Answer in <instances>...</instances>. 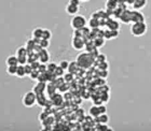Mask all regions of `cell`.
I'll use <instances>...</instances> for the list:
<instances>
[{
    "instance_id": "cell-1",
    "label": "cell",
    "mask_w": 151,
    "mask_h": 131,
    "mask_svg": "<svg viewBox=\"0 0 151 131\" xmlns=\"http://www.w3.org/2000/svg\"><path fill=\"white\" fill-rule=\"evenodd\" d=\"M76 60L82 69H89L93 63H95V58L87 52L80 53Z\"/></svg>"
},
{
    "instance_id": "cell-2",
    "label": "cell",
    "mask_w": 151,
    "mask_h": 131,
    "mask_svg": "<svg viewBox=\"0 0 151 131\" xmlns=\"http://www.w3.org/2000/svg\"><path fill=\"white\" fill-rule=\"evenodd\" d=\"M147 24L145 22H141V23H133L131 26V33L134 37H142L144 35H146L147 32Z\"/></svg>"
},
{
    "instance_id": "cell-3",
    "label": "cell",
    "mask_w": 151,
    "mask_h": 131,
    "mask_svg": "<svg viewBox=\"0 0 151 131\" xmlns=\"http://www.w3.org/2000/svg\"><path fill=\"white\" fill-rule=\"evenodd\" d=\"M22 103L26 108H33L37 103V94L34 90L27 92L22 98Z\"/></svg>"
},
{
    "instance_id": "cell-4",
    "label": "cell",
    "mask_w": 151,
    "mask_h": 131,
    "mask_svg": "<svg viewBox=\"0 0 151 131\" xmlns=\"http://www.w3.org/2000/svg\"><path fill=\"white\" fill-rule=\"evenodd\" d=\"M87 25V20L86 18L82 15H74V17L71 18L70 20V26L71 28L74 30H77V29H81V28H83Z\"/></svg>"
},
{
    "instance_id": "cell-5",
    "label": "cell",
    "mask_w": 151,
    "mask_h": 131,
    "mask_svg": "<svg viewBox=\"0 0 151 131\" xmlns=\"http://www.w3.org/2000/svg\"><path fill=\"white\" fill-rule=\"evenodd\" d=\"M71 46L76 51H82L83 49H85V41L82 37H72Z\"/></svg>"
},
{
    "instance_id": "cell-6",
    "label": "cell",
    "mask_w": 151,
    "mask_h": 131,
    "mask_svg": "<svg viewBox=\"0 0 151 131\" xmlns=\"http://www.w3.org/2000/svg\"><path fill=\"white\" fill-rule=\"evenodd\" d=\"M141 22H145L144 14L138 10L132 11V23H141Z\"/></svg>"
},
{
    "instance_id": "cell-7",
    "label": "cell",
    "mask_w": 151,
    "mask_h": 131,
    "mask_svg": "<svg viewBox=\"0 0 151 131\" xmlns=\"http://www.w3.org/2000/svg\"><path fill=\"white\" fill-rule=\"evenodd\" d=\"M125 10H128V7L125 4H119L118 7L113 10V17L114 18H120L122 13L124 12Z\"/></svg>"
},
{
    "instance_id": "cell-8",
    "label": "cell",
    "mask_w": 151,
    "mask_h": 131,
    "mask_svg": "<svg viewBox=\"0 0 151 131\" xmlns=\"http://www.w3.org/2000/svg\"><path fill=\"white\" fill-rule=\"evenodd\" d=\"M50 60V54L47 52V49H42L39 52V61L41 63H47Z\"/></svg>"
},
{
    "instance_id": "cell-9",
    "label": "cell",
    "mask_w": 151,
    "mask_h": 131,
    "mask_svg": "<svg viewBox=\"0 0 151 131\" xmlns=\"http://www.w3.org/2000/svg\"><path fill=\"white\" fill-rule=\"evenodd\" d=\"M119 20H120L121 23H123V24L132 23V11L125 10L124 12L122 13V15H121V17Z\"/></svg>"
},
{
    "instance_id": "cell-10",
    "label": "cell",
    "mask_w": 151,
    "mask_h": 131,
    "mask_svg": "<svg viewBox=\"0 0 151 131\" xmlns=\"http://www.w3.org/2000/svg\"><path fill=\"white\" fill-rule=\"evenodd\" d=\"M45 89H47V84H45V83L44 82H37V84L34 86L33 90H34L37 95H40V94H43Z\"/></svg>"
},
{
    "instance_id": "cell-11",
    "label": "cell",
    "mask_w": 151,
    "mask_h": 131,
    "mask_svg": "<svg viewBox=\"0 0 151 131\" xmlns=\"http://www.w3.org/2000/svg\"><path fill=\"white\" fill-rule=\"evenodd\" d=\"M66 10V13L69 14V15H77V13L80 10V7H77V6H74V4H68L65 8Z\"/></svg>"
},
{
    "instance_id": "cell-12",
    "label": "cell",
    "mask_w": 151,
    "mask_h": 131,
    "mask_svg": "<svg viewBox=\"0 0 151 131\" xmlns=\"http://www.w3.org/2000/svg\"><path fill=\"white\" fill-rule=\"evenodd\" d=\"M107 27L108 29L110 30H119V28H120V22H118L114 18H108Z\"/></svg>"
},
{
    "instance_id": "cell-13",
    "label": "cell",
    "mask_w": 151,
    "mask_h": 131,
    "mask_svg": "<svg viewBox=\"0 0 151 131\" xmlns=\"http://www.w3.org/2000/svg\"><path fill=\"white\" fill-rule=\"evenodd\" d=\"M50 99L53 102V105H57V106L62 104L64 101V97L62 95H58V94H54L52 97H50Z\"/></svg>"
},
{
    "instance_id": "cell-14",
    "label": "cell",
    "mask_w": 151,
    "mask_h": 131,
    "mask_svg": "<svg viewBox=\"0 0 151 131\" xmlns=\"http://www.w3.org/2000/svg\"><path fill=\"white\" fill-rule=\"evenodd\" d=\"M148 0H135L134 4H133V9L134 10H138L140 11L141 9H144L146 6H147Z\"/></svg>"
},
{
    "instance_id": "cell-15",
    "label": "cell",
    "mask_w": 151,
    "mask_h": 131,
    "mask_svg": "<svg viewBox=\"0 0 151 131\" xmlns=\"http://www.w3.org/2000/svg\"><path fill=\"white\" fill-rule=\"evenodd\" d=\"M80 69V66H79V63L77 62V60H74V61H70L69 62V66H68V69L67 71L70 73H77L78 70Z\"/></svg>"
},
{
    "instance_id": "cell-16",
    "label": "cell",
    "mask_w": 151,
    "mask_h": 131,
    "mask_svg": "<svg viewBox=\"0 0 151 131\" xmlns=\"http://www.w3.org/2000/svg\"><path fill=\"white\" fill-rule=\"evenodd\" d=\"M56 90H57V87L54 85V83L52 82H49L47 84V89H45V92H47V95L49 97H52L54 94H56Z\"/></svg>"
},
{
    "instance_id": "cell-17",
    "label": "cell",
    "mask_w": 151,
    "mask_h": 131,
    "mask_svg": "<svg viewBox=\"0 0 151 131\" xmlns=\"http://www.w3.org/2000/svg\"><path fill=\"white\" fill-rule=\"evenodd\" d=\"M6 62H7V66H18L20 65V63H18V57L16 56V54H15V55L9 56L7 58V60H6Z\"/></svg>"
},
{
    "instance_id": "cell-18",
    "label": "cell",
    "mask_w": 151,
    "mask_h": 131,
    "mask_svg": "<svg viewBox=\"0 0 151 131\" xmlns=\"http://www.w3.org/2000/svg\"><path fill=\"white\" fill-rule=\"evenodd\" d=\"M89 114L90 116H93V117H98L99 115H101V112H99V108H98V105H95L93 104L92 106L90 108L89 110Z\"/></svg>"
},
{
    "instance_id": "cell-19",
    "label": "cell",
    "mask_w": 151,
    "mask_h": 131,
    "mask_svg": "<svg viewBox=\"0 0 151 131\" xmlns=\"http://www.w3.org/2000/svg\"><path fill=\"white\" fill-rule=\"evenodd\" d=\"M105 38L104 37H97L96 39H94L93 40V42H94V44H95V46L97 47V49H101V47H103V46L105 45Z\"/></svg>"
},
{
    "instance_id": "cell-20",
    "label": "cell",
    "mask_w": 151,
    "mask_h": 131,
    "mask_svg": "<svg viewBox=\"0 0 151 131\" xmlns=\"http://www.w3.org/2000/svg\"><path fill=\"white\" fill-rule=\"evenodd\" d=\"M16 76L17 77H24L26 76V71H25V65H18L17 66V72H16Z\"/></svg>"
},
{
    "instance_id": "cell-21",
    "label": "cell",
    "mask_w": 151,
    "mask_h": 131,
    "mask_svg": "<svg viewBox=\"0 0 151 131\" xmlns=\"http://www.w3.org/2000/svg\"><path fill=\"white\" fill-rule=\"evenodd\" d=\"M87 24H89L91 29H95V28H98L101 26L99 25V20H96V18H93V17H91L90 20H87Z\"/></svg>"
},
{
    "instance_id": "cell-22",
    "label": "cell",
    "mask_w": 151,
    "mask_h": 131,
    "mask_svg": "<svg viewBox=\"0 0 151 131\" xmlns=\"http://www.w3.org/2000/svg\"><path fill=\"white\" fill-rule=\"evenodd\" d=\"M47 99L45 98V96H44V92L43 94H40V95H37V104L40 105V106H44L45 103H47Z\"/></svg>"
},
{
    "instance_id": "cell-23",
    "label": "cell",
    "mask_w": 151,
    "mask_h": 131,
    "mask_svg": "<svg viewBox=\"0 0 151 131\" xmlns=\"http://www.w3.org/2000/svg\"><path fill=\"white\" fill-rule=\"evenodd\" d=\"M118 4H119V0H107V1H106V8H107V9H112V10H114V9L118 7Z\"/></svg>"
},
{
    "instance_id": "cell-24",
    "label": "cell",
    "mask_w": 151,
    "mask_h": 131,
    "mask_svg": "<svg viewBox=\"0 0 151 131\" xmlns=\"http://www.w3.org/2000/svg\"><path fill=\"white\" fill-rule=\"evenodd\" d=\"M16 56L21 57V56H28V51H27L26 46H21L16 51Z\"/></svg>"
},
{
    "instance_id": "cell-25",
    "label": "cell",
    "mask_w": 151,
    "mask_h": 131,
    "mask_svg": "<svg viewBox=\"0 0 151 131\" xmlns=\"http://www.w3.org/2000/svg\"><path fill=\"white\" fill-rule=\"evenodd\" d=\"M42 35H43V29L42 28L37 27V28H35L33 30V37L34 38H40V39H42Z\"/></svg>"
},
{
    "instance_id": "cell-26",
    "label": "cell",
    "mask_w": 151,
    "mask_h": 131,
    "mask_svg": "<svg viewBox=\"0 0 151 131\" xmlns=\"http://www.w3.org/2000/svg\"><path fill=\"white\" fill-rule=\"evenodd\" d=\"M17 66H7V73L9 75H16Z\"/></svg>"
},
{
    "instance_id": "cell-27",
    "label": "cell",
    "mask_w": 151,
    "mask_h": 131,
    "mask_svg": "<svg viewBox=\"0 0 151 131\" xmlns=\"http://www.w3.org/2000/svg\"><path fill=\"white\" fill-rule=\"evenodd\" d=\"M98 123L99 124H108L109 123V116L106 113L105 114H101L98 116Z\"/></svg>"
},
{
    "instance_id": "cell-28",
    "label": "cell",
    "mask_w": 151,
    "mask_h": 131,
    "mask_svg": "<svg viewBox=\"0 0 151 131\" xmlns=\"http://www.w3.org/2000/svg\"><path fill=\"white\" fill-rule=\"evenodd\" d=\"M52 83H54V85H55L57 87V88H58V87H60V85H63L64 83H66V81H65L64 76H57L56 80H55L54 82H52Z\"/></svg>"
},
{
    "instance_id": "cell-29",
    "label": "cell",
    "mask_w": 151,
    "mask_h": 131,
    "mask_svg": "<svg viewBox=\"0 0 151 131\" xmlns=\"http://www.w3.org/2000/svg\"><path fill=\"white\" fill-rule=\"evenodd\" d=\"M53 123H54V118L52 117V116H49V117L45 118L43 121H41V124H42L41 126H42V127H43V126H49V125H51V126H52V125H53Z\"/></svg>"
},
{
    "instance_id": "cell-30",
    "label": "cell",
    "mask_w": 151,
    "mask_h": 131,
    "mask_svg": "<svg viewBox=\"0 0 151 131\" xmlns=\"http://www.w3.org/2000/svg\"><path fill=\"white\" fill-rule=\"evenodd\" d=\"M97 67H98V70H108V68H109V63L107 62V60H106V61L98 62Z\"/></svg>"
},
{
    "instance_id": "cell-31",
    "label": "cell",
    "mask_w": 151,
    "mask_h": 131,
    "mask_svg": "<svg viewBox=\"0 0 151 131\" xmlns=\"http://www.w3.org/2000/svg\"><path fill=\"white\" fill-rule=\"evenodd\" d=\"M101 101L104 102V103H106V102L109 101V98H110V96H109V92H101Z\"/></svg>"
},
{
    "instance_id": "cell-32",
    "label": "cell",
    "mask_w": 151,
    "mask_h": 131,
    "mask_svg": "<svg viewBox=\"0 0 151 131\" xmlns=\"http://www.w3.org/2000/svg\"><path fill=\"white\" fill-rule=\"evenodd\" d=\"M47 66V71H49V72H55L56 68L58 67L55 62H49Z\"/></svg>"
},
{
    "instance_id": "cell-33",
    "label": "cell",
    "mask_w": 151,
    "mask_h": 131,
    "mask_svg": "<svg viewBox=\"0 0 151 131\" xmlns=\"http://www.w3.org/2000/svg\"><path fill=\"white\" fill-rule=\"evenodd\" d=\"M39 74H40V71H39V70H35L34 69L33 71H31V73L29 74V77L31 80H34V81H37Z\"/></svg>"
},
{
    "instance_id": "cell-34",
    "label": "cell",
    "mask_w": 151,
    "mask_h": 131,
    "mask_svg": "<svg viewBox=\"0 0 151 131\" xmlns=\"http://www.w3.org/2000/svg\"><path fill=\"white\" fill-rule=\"evenodd\" d=\"M65 71H66V70L65 69H63V68H62V67H60V66H58V67H57L56 68V70H55V74H56V76H64L65 75Z\"/></svg>"
},
{
    "instance_id": "cell-35",
    "label": "cell",
    "mask_w": 151,
    "mask_h": 131,
    "mask_svg": "<svg viewBox=\"0 0 151 131\" xmlns=\"http://www.w3.org/2000/svg\"><path fill=\"white\" fill-rule=\"evenodd\" d=\"M37 82H47V73L45 72H40L39 76H38L37 79Z\"/></svg>"
},
{
    "instance_id": "cell-36",
    "label": "cell",
    "mask_w": 151,
    "mask_h": 131,
    "mask_svg": "<svg viewBox=\"0 0 151 131\" xmlns=\"http://www.w3.org/2000/svg\"><path fill=\"white\" fill-rule=\"evenodd\" d=\"M51 38H52V32H51V30H49V29H43V35H42V39L50 40Z\"/></svg>"
},
{
    "instance_id": "cell-37",
    "label": "cell",
    "mask_w": 151,
    "mask_h": 131,
    "mask_svg": "<svg viewBox=\"0 0 151 131\" xmlns=\"http://www.w3.org/2000/svg\"><path fill=\"white\" fill-rule=\"evenodd\" d=\"M47 117H49V114L47 113V111H45V110H43L40 114L38 115V119H39L40 121H43L44 119H45V118H47Z\"/></svg>"
},
{
    "instance_id": "cell-38",
    "label": "cell",
    "mask_w": 151,
    "mask_h": 131,
    "mask_svg": "<svg viewBox=\"0 0 151 131\" xmlns=\"http://www.w3.org/2000/svg\"><path fill=\"white\" fill-rule=\"evenodd\" d=\"M68 89H69V87H68V83L66 82V83H64L63 85H60V87L57 88V90L60 92H68Z\"/></svg>"
},
{
    "instance_id": "cell-39",
    "label": "cell",
    "mask_w": 151,
    "mask_h": 131,
    "mask_svg": "<svg viewBox=\"0 0 151 131\" xmlns=\"http://www.w3.org/2000/svg\"><path fill=\"white\" fill-rule=\"evenodd\" d=\"M64 79H65V81H66V82H67V83H70L71 81L74 80V73H70V72L65 73Z\"/></svg>"
},
{
    "instance_id": "cell-40",
    "label": "cell",
    "mask_w": 151,
    "mask_h": 131,
    "mask_svg": "<svg viewBox=\"0 0 151 131\" xmlns=\"http://www.w3.org/2000/svg\"><path fill=\"white\" fill-rule=\"evenodd\" d=\"M106 55L105 54H101L99 53V55L96 57V60H95V63H98V62H101V61H106Z\"/></svg>"
},
{
    "instance_id": "cell-41",
    "label": "cell",
    "mask_w": 151,
    "mask_h": 131,
    "mask_svg": "<svg viewBox=\"0 0 151 131\" xmlns=\"http://www.w3.org/2000/svg\"><path fill=\"white\" fill-rule=\"evenodd\" d=\"M40 45L42 46V49H47L50 46V40L47 39H41Z\"/></svg>"
},
{
    "instance_id": "cell-42",
    "label": "cell",
    "mask_w": 151,
    "mask_h": 131,
    "mask_svg": "<svg viewBox=\"0 0 151 131\" xmlns=\"http://www.w3.org/2000/svg\"><path fill=\"white\" fill-rule=\"evenodd\" d=\"M108 75H109L108 70H99V71H98V76L101 77V79H106Z\"/></svg>"
},
{
    "instance_id": "cell-43",
    "label": "cell",
    "mask_w": 151,
    "mask_h": 131,
    "mask_svg": "<svg viewBox=\"0 0 151 131\" xmlns=\"http://www.w3.org/2000/svg\"><path fill=\"white\" fill-rule=\"evenodd\" d=\"M104 38L106 40H112V35H111V30H104Z\"/></svg>"
},
{
    "instance_id": "cell-44",
    "label": "cell",
    "mask_w": 151,
    "mask_h": 131,
    "mask_svg": "<svg viewBox=\"0 0 151 131\" xmlns=\"http://www.w3.org/2000/svg\"><path fill=\"white\" fill-rule=\"evenodd\" d=\"M33 67H31V65L30 63H26L25 65V71H26V75L29 76V74L31 73V71H33Z\"/></svg>"
},
{
    "instance_id": "cell-45",
    "label": "cell",
    "mask_w": 151,
    "mask_h": 131,
    "mask_svg": "<svg viewBox=\"0 0 151 131\" xmlns=\"http://www.w3.org/2000/svg\"><path fill=\"white\" fill-rule=\"evenodd\" d=\"M58 66H60L63 69L67 70L68 69V66H69V61H67V60H62V61L58 63Z\"/></svg>"
},
{
    "instance_id": "cell-46",
    "label": "cell",
    "mask_w": 151,
    "mask_h": 131,
    "mask_svg": "<svg viewBox=\"0 0 151 131\" xmlns=\"http://www.w3.org/2000/svg\"><path fill=\"white\" fill-rule=\"evenodd\" d=\"M38 70H39L40 72H47V63H41V65L39 66Z\"/></svg>"
},
{
    "instance_id": "cell-47",
    "label": "cell",
    "mask_w": 151,
    "mask_h": 131,
    "mask_svg": "<svg viewBox=\"0 0 151 131\" xmlns=\"http://www.w3.org/2000/svg\"><path fill=\"white\" fill-rule=\"evenodd\" d=\"M98 108H99V112H101V114H105V113H107V106H106L105 104L98 105Z\"/></svg>"
},
{
    "instance_id": "cell-48",
    "label": "cell",
    "mask_w": 151,
    "mask_h": 131,
    "mask_svg": "<svg viewBox=\"0 0 151 131\" xmlns=\"http://www.w3.org/2000/svg\"><path fill=\"white\" fill-rule=\"evenodd\" d=\"M81 2H82L81 0H69V1H68V4H74V6H77V7H80Z\"/></svg>"
},
{
    "instance_id": "cell-49",
    "label": "cell",
    "mask_w": 151,
    "mask_h": 131,
    "mask_svg": "<svg viewBox=\"0 0 151 131\" xmlns=\"http://www.w3.org/2000/svg\"><path fill=\"white\" fill-rule=\"evenodd\" d=\"M91 17H93V18H96V20H99V18H101V16H99V13H98V11H95V12H93V14L91 15Z\"/></svg>"
},
{
    "instance_id": "cell-50",
    "label": "cell",
    "mask_w": 151,
    "mask_h": 131,
    "mask_svg": "<svg viewBox=\"0 0 151 131\" xmlns=\"http://www.w3.org/2000/svg\"><path fill=\"white\" fill-rule=\"evenodd\" d=\"M111 35H112V39H116L119 36V30H111Z\"/></svg>"
},
{
    "instance_id": "cell-51",
    "label": "cell",
    "mask_w": 151,
    "mask_h": 131,
    "mask_svg": "<svg viewBox=\"0 0 151 131\" xmlns=\"http://www.w3.org/2000/svg\"><path fill=\"white\" fill-rule=\"evenodd\" d=\"M64 99L65 100H70L71 99V94L69 92H66L64 94Z\"/></svg>"
},
{
    "instance_id": "cell-52",
    "label": "cell",
    "mask_w": 151,
    "mask_h": 131,
    "mask_svg": "<svg viewBox=\"0 0 151 131\" xmlns=\"http://www.w3.org/2000/svg\"><path fill=\"white\" fill-rule=\"evenodd\" d=\"M42 129H43V130H51V129H53V128H52L51 125H49V126H43Z\"/></svg>"
},
{
    "instance_id": "cell-53",
    "label": "cell",
    "mask_w": 151,
    "mask_h": 131,
    "mask_svg": "<svg viewBox=\"0 0 151 131\" xmlns=\"http://www.w3.org/2000/svg\"><path fill=\"white\" fill-rule=\"evenodd\" d=\"M134 2H135V0H128V1H126V4H132V6L134 4Z\"/></svg>"
},
{
    "instance_id": "cell-54",
    "label": "cell",
    "mask_w": 151,
    "mask_h": 131,
    "mask_svg": "<svg viewBox=\"0 0 151 131\" xmlns=\"http://www.w3.org/2000/svg\"><path fill=\"white\" fill-rule=\"evenodd\" d=\"M128 0H119V4H126Z\"/></svg>"
},
{
    "instance_id": "cell-55",
    "label": "cell",
    "mask_w": 151,
    "mask_h": 131,
    "mask_svg": "<svg viewBox=\"0 0 151 131\" xmlns=\"http://www.w3.org/2000/svg\"><path fill=\"white\" fill-rule=\"evenodd\" d=\"M81 1H83V2H87V1H90V0H81Z\"/></svg>"
}]
</instances>
